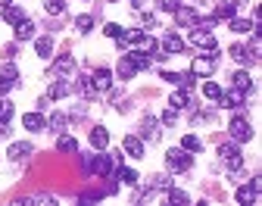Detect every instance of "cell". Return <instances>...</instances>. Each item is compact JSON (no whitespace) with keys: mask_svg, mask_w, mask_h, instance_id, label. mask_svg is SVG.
<instances>
[{"mask_svg":"<svg viewBox=\"0 0 262 206\" xmlns=\"http://www.w3.org/2000/svg\"><path fill=\"white\" fill-rule=\"evenodd\" d=\"M219 94H222V88H219L216 82H206V85H203V97H206V100H219Z\"/></svg>","mask_w":262,"mask_h":206,"instance_id":"cell-27","label":"cell"},{"mask_svg":"<svg viewBox=\"0 0 262 206\" xmlns=\"http://www.w3.org/2000/svg\"><path fill=\"white\" fill-rule=\"evenodd\" d=\"M228 134L234 137L237 144H247L250 137H253V128H250L244 119H231V122H228Z\"/></svg>","mask_w":262,"mask_h":206,"instance_id":"cell-2","label":"cell"},{"mask_svg":"<svg viewBox=\"0 0 262 206\" xmlns=\"http://www.w3.org/2000/svg\"><path fill=\"white\" fill-rule=\"evenodd\" d=\"M175 16H178V25H194V9H187V6H178L175 9Z\"/></svg>","mask_w":262,"mask_h":206,"instance_id":"cell-16","label":"cell"},{"mask_svg":"<svg viewBox=\"0 0 262 206\" xmlns=\"http://www.w3.org/2000/svg\"><path fill=\"white\" fill-rule=\"evenodd\" d=\"M3 19L9 22V25H19V22L25 19V16H22V9H19V6H9V3H6V9H3Z\"/></svg>","mask_w":262,"mask_h":206,"instance_id":"cell-17","label":"cell"},{"mask_svg":"<svg viewBox=\"0 0 262 206\" xmlns=\"http://www.w3.org/2000/svg\"><path fill=\"white\" fill-rule=\"evenodd\" d=\"M125 153H128V156H134V159L144 156V144H140V137H134V134H128V137H125Z\"/></svg>","mask_w":262,"mask_h":206,"instance_id":"cell-7","label":"cell"},{"mask_svg":"<svg viewBox=\"0 0 262 206\" xmlns=\"http://www.w3.org/2000/svg\"><path fill=\"white\" fill-rule=\"evenodd\" d=\"M128 60L134 63V69H147V66H150V56H147V53H131Z\"/></svg>","mask_w":262,"mask_h":206,"instance_id":"cell-29","label":"cell"},{"mask_svg":"<svg viewBox=\"0 0 262 206\" xmlns=\"http://www.w3.org/2000/svg\"><path fill=\"white\" fill-rule=\"evenodd\" d=\"M131 3H134V6H140V3H144V0H131Z\"/></svg>","mask_w":262,"mask_h":206,"instance_id":"cell-41","label":"cell"},{"mask_svg":"<svg viewBox=\"0 0 262 206\" xmlns=\"http://www.w3.org/2000/svg\"><path fill=\"white\" fill-rule=\"evenodd\" d=\"M47 97H53V100L66 97V85H63V82H59V85H50V91H47Z\"/></svg>","mask_w":262,"mask_h":206,"instance_id":"cell-34","label":"cell"},{"mask_svg":"<svg viewBox=\"0 0 262 206\" xmlns=\"http://www.w3.org/2000/svg\"><path fill=\"white\" fill-rule=\"evenodd\" d=\"M94 91H110V85H113V75L110 72H106V69H100V72L97 75H94Z\"/></svg>","mask_w":262,"mask_h":206,"instance_id":"cell-11","label":"cell"},{"mask_svg":"<svg viewBox=\"0 0 262 206\" xmlns=\"http://www.w3.org/2000/svg\"><path fill=\"white\" fill-rule=\"evenodd\" d=\"M47 125H50L53 131H66V125H69V116H66V112H53V116H50V122H47Z\"/></svg>","mask_w":262,"mask_h":206,"instance_id":"cell-18","label":"cell"},{"mask_svg":"<svg viewBox=\"0 0 262 206\" xmlns=\"http://www.w3.org/2000/svg\"><path fill=\"white\" fill-rule=\"evenodd\" d=\"M162 78H165V82H172V85H181V75H178V72H162Z\"/></svg>","mask_w":262,"mask_h":206,"instance_id":"cell-39","label":"cell"},{"mask_svg":"<svg viewBox=\"0 0 262 206\" xmlns=\"http://www.w3.org/2000/svg\"><path fill=\"white\" fill-rule=\"evenodd\" d=\"M162 122H165V125H175V122H178L175 109H165V112H162Z\"/></svg>","mask_w":262,"mask_h":206,"instance_id":"cell-38","label":"cell"},{"mask_svg":"<svg viewBox=\"0 0 262 206\" xmlns=\"http://www.w3.org/2000/svg\"><path fill=\"white\" fill-rule=\"evenodd\" d=\"M16 116V109H13V103H0V122H9V119H13Z\"/></svg>","mask_w":262,"mask_h":206,"instance_id":"cell-30","label":"cell"},{"mask_svg":"<svg viewBox=\"0 0 262 206\" xmlns=\"http://www.w3.org/2000/svg\"><path fill=\"white\" fill-rule=\"evenodd\" d=\"M190 44H194V47H203V50H216V38H212L206 28H194V31H190Z\"/></svg>","mask_w":262,"mask_h":206,"instance_id":"cell-4","label":"cell"},{"mask_svg":"<svg viewBox=\"0 0 262 206\" xmlns=\"http://www.w3.org/2000/svg\"><path fill=\"white\" fill-rule=\"evenodd\" d=\"M247 56H250V53H247V47H241V44H234V47H231V60H237V63H244Z\"/></svg>","mask_w":262,"mask_h":206,"instance_id":"cell-33","label":"cell"},{"mask_svg":"<svg viewBox=\"0 0 262 206\" xmlns=\"http://www.w3.org/2000/svg\"><path fill=\"white\" fill-rule=\"evenodd\" d=\"M134 72H137V69H134V63H131L128 56H122V60H119V75H122V78H131Z\"/></svg>","mask_w":262,"mask_h":206,"instance_id":"cell-23","label":"cell"},{"mask_svg":"<svg viewBox=\"0 0 262 206\" xmlns=\"http://www.w3.org/2000/svg\"><path fill=\"white\" fill-rule=\"evenodd\" d=\"M31 34H34V22H31V19H22L19 25H16V38L25 41V38H31Z\"/></svg>","mask_w":262,"mask_h":206,"instance_id":"cell-15","label":"cell"},{"mask_svg":"<svg viewBox=\"0 0 262 206\" xmlns=\"http://www.w3.org/2000/svg\"><path fill=\"white\" fill-rule=\"evenodd\" d=\"M216 72V63L206 60V56H197L194 60V75H212Z\"/></svg>","mask_w":262,"mask_h":206,"instance_id":"cell-8","label":"cell"},{"mask_svg":"<svg viewBox=\"0 0 262 206\" xmlns=\"http://www.w3.org/2000/svg\"><path fill=\"white\" fill-rule=\"evenodd\" d=\"M241 100H244V94H241V91H231V94H219V103H222L225 109L241 106Z\"/></svg>","mask_w":262,"mask_h":206,"instance_id":"cell-10","label":"cell"},{"mask_svg":"<svg viewBox=\"0 0 262 206\" xmlns=\"http://www.w3.org/2000/svg\"><path fill=\"white\" fill-rule=\"evenodd\" d=\"M72 69H75V60H72V56H59V60L53 63V72H56V75H69Z\"/></svg>","mask_w":262,"mask_h":206,"instance_id":"cell-12","label":"cell"},{"mask_svg":"<svg viewBox=\"0 0 262 206\" xmlns=\"http://www.w3.org/2000/svg\"><path fill=\"white\" fill-rule=\"evenodd\" d=\"M91 144L97 147V150H106V147H110V131H106L103 125H97V128L91 131Z\"/></svg>","mask_w":262,"mask_h":206,"instance_id":"cell-6","label":"cell"},{"mask_svg":"<svg viewBox=\"0 0 262 206\" xmlns=\"http://www.w3.org/2000/svg\"><path fill=\"white\" fill-rule=\"evenodd\" d=\"M231 88L241 91V94H250V91H253V82H250L247 72H241V69H237V72H231Z\"/></svg>","mask_w":262,"mask_h":206,"instance_id":"cell-5","label":"cell"},{"mask_svg":"<svg viewBox=\"0 0 262 206\" xmlns=\"http://www.w3.org/2000/svg\"><path fill=\"white\" fill-rule=\"evenodd\" d=\"M116 175H119V181H125V185H137V172L134 169H122V166H119Z\"/></svg>","mask_w":262,"mask_h":206,"instance_id":"cell-21","label":"cell"},{"mask_svg":"<svg viewBox=\"0 0 262 206\" xmlns=\"http://www.w3.org/2000/svg\"><path fill=\"white\" fill-rule=\"evenodd\" d=\"M103 31H106V38H119V34H122V28H119L116 22H106V28H103Z\"/></svg>","mask_w":262,"mask_h":206,"instance_id":"cell-37","label":"cell"},{"mask_svg":"<svg viewBox=\"0 0 262 206\" xmlns=\"http://www.w3.org/2000/svg\"><path fill=\"white\" fill-rule=\"evenodd\" d=\"M59 150H63V153H75L78 150V141H75V137H59Z\"/></svg>","mask_w":262,"mask_h":206,"instance_id":"cell-26","label":"cell"},{"mask_svg":"<svg viewBox=\"0 0 262 206\" xmlns=\"http://www.w3.org/2000/svg\"><path fill=\"white\" fill-rule=\"evenodd\" d=\"M75 25H78V31H91V28H94V19H91V16H78Z\"/></svg>","mask_w":262,"mask_h":206,"instance_id":"cell-35","label":"cell"},{"mask_svg":"<svg viewBox=\"0 0 262 206\" xmlns=\"http://www.w3.org/2000/svg\"><path fill=\"white\" fill-rule=\"evenodd\" d=\"M22 125H25L28 131H41V128H47V122H44L41 112H28V116L22 119Z\"/></svg>","mask_w":262,"mask_h":206,"instance_id":"cell-9","label":"cell"},{"mask_svg":"<svg viewBox=\"0 0 262 206\" xmlns=\"http://www.w3.org/2000/svg\"><path fill=\"white\" fill-rule=\"evenodd\" d=\"M169 103H172V109H187V94L184 91H175V94L169 97Z\"/></svg>","mask_w":262,"mask_h":206,"instance_id":"cell-25","label":"cell"},{"mask_svg":"<svg viewBox=\"0 0 262 206\" xmlns=\"http://www.w3.org/2000/svg\"><path fill=\"white\" fill-rule=\"evenodd\" d=\"M178 6H181V0H159V9H165V13H175Z\"/></svg>","mask_w":262,"mask_h":206,"instance_id":"cell-36","label":"cell"},{"mask_svg":"<svg viewBox=\"0 0 262 206\" xmlns=\"http://www.w3.org/2000/svg\"><path fill=\"white\" fill-rule=\"evenodd\" d=\"M181 50H184V41L178 34H169L165 38V53H181Z\"/></svg>","mask_w":262,"mask_h":206,"instance_id":"cell-20","label":"cell"},{"mask_svg":"<svg viewBox=\"0 0 262 206\" xmlns=\"http://www.w3.org/2000/svg\"><path fill=\"white\" fill-rule=\"evenodd\" d=\"M181 147H184L187 153H200V150H203V144H200V137H194V134H187L184 141H181Z\"/></svg>","mask_w":262,"mask_h":206,"instance_id":"cell-22","label":"cell"},{"mask_svg":"<svg viewBox=\"0 0 262 206\" xmlns=\"http://www.w3.org/2000/svg\"><path fill=\"white\" fill-rule=\"evenodd\" d=\"M237 200L241 203H256V191H253V185H244V188H237Z\"/></svg>","mask_w":262,"mask_h":206,"instance_id":"cell-19","label":"cell"},{"mask_svg":"<svg viewBox=\"0 0 262 206\" xmlns=\"http://www.w3.org/2000/svg\"><path fill=\"white\" fill-rule=\"evenodd\" d=\"M28 153H31V144H9V150H6L9 159H25Z\"/></svg>","mask_w":262,"mask_h":206,"instance_id":"cell-13","label":"cell"},{"mask_svg":"<svg viewBox=\"0 0 262 206\" xmlns=\"http://www.w3.org/2000/svg\"><path fill=\"white\" fill-rule=\"evenodd\" d=\"M34 50H38V56H44V60H47V56L53 53V41H50V38H41L38 44H34Z\"/></svg>","mask_w":262,"mask_h":206,"instance_id":"cell-24","label":"cell"},{"mask_svg":"<svg viewBox=\"0 0 262 206\" xmlns=\"http://www.w3.org/2000/svg\"><path fill=\"white\" fill-rule=\"evenodd\" d=\"M219 156L225 159V163H228L231 172H241L244 159H241V153H237V147H234V144H222V147H219Z\"/></svg>","mask_w":262,"mask_h":206,"instance_id":"cell-3","label":"cell"},{"mask_svg":"<svg viewBox=\"0 0 262 206\" xmlns=\"http://www.w3.org/2000/svg\"><path fill=\"white\" fill-rule=\"evenodd\" d=\"M256 25H253V19H237V16H231V31H237V34H247V31H253Z\"/></svg>","mask_w":262,"mask_h":206,"instance_id":"cell-14","label":"cell"},{"mask_svg":"<svg viewBox=\"0 0 262 206\" xmlns=\"http://www.w3.org/2000/svg\"><path fill=\"white\" fill-rule=\"evenodd\" d=\"M6 91H9V78L0 75V94H6Z\"/></svg>","mask_w":262,"mask_h":206,"instance_id":"cell-40","label":"cell"},{"mask_svg":"<svg viewBox=\"0 0 262 206\" xmlns=\"http://www.w3.org/2000/svg\"><path fill=\"white\" fill-rule=\"evenodd\" d=\"M237 13V6L234 3H225V6H219V13H216V19H231Z\"/></svg>","mask_w":262,"mask_h":206,"instance_id":"cell-32","label":"cell"},{"mask_svg":"<svg viewBox=\"0 0 262 206\" xmlns=\"http://www.w3.org/2000/svg\"><path fill=\"white\" fill-rule=\"evenodd\" d=\"M169 203H172V206H181V203L187 206V203H190V197H187L184 191H169Z\"/></svg>","mask_w":262,"mask_h":206,"instance_id":"cell-28","label":"cell"},{"mask_svg":"<svg viewBox=\"0 0 262 206\" xmlns=\"http://www.w3.org/2000/svg\"><path fill=\"white\" fill-rule=\"evenodd\" d=\"M165 163H169V172H175V175H181V172L194 169V159H190V153L184 150V147H175V150L165 153Z\"/></svg>","mask_w":262,"mask_h":206,"instance_id":"cell-1","label":"cell"},{"mask_svg":"<svg viewBox=\"0 0 262 206\" xmlns=\"http://www.w3.org/2000/svg\"><path fill=\"white\" fill-rule=\"evenodd\" d=\"M47 13H50V16H59V13H63V9H66V3H63V0H47Z\"/></svg>","mask_w":262,"mask_h":206,"instance_id":"cell-31","label":"cell"}]
</instances>
